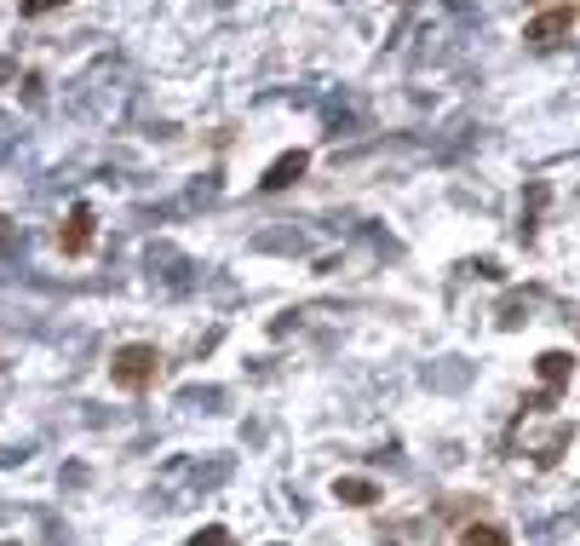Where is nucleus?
<instances>
[{"mask_svg": "<svg viewBox=\"0 0 580 546\" xmlns=\"http://www.w3.org/2000/svg\"><path fill=\"white\" fill-rule=\"evenodd\" d=\"M156 375H161V352H156V345H144V339L121 345V352L110 357V386L115 391H149Z\"/></svg>", "mask_w": 580, "mask_h": 546, "instance_id": "nucleus-1", "label": "nucleus"}, {"mask_svg": "<svg viewBox=\"0 0 580 546\" xmlns=\"http://www.w3.org/2000/svg\"><path fill=\"white\" fill-rule=\"evenodd\" d=\"M92 242H98V213H92V202H75V208L64 213L58 254H64V259H87V254H92Z\"/></svg>", "mask_w": 580, "mask_h": 546, "instance_id": "nucleus-2", "label": "nucleus"}, {"mask_svg": "<svg viewBox=\"0 0 580 546\" xmlns=\"http://www.w3.org/2000/svg\"><path fill=\"white\" fill-rule=\"evenodd\" d=\"M575 30V7H551V12H535L523 23V41L535 46V53H551V46H564Z\"/></svg>", "mask_w": 580, "mask_h": 546, "instance_id": "nucleus-3", "label": "nucleus"}, {"mask_svg": "<svg viewBox=\"0 0 580 546\" xmlns=\"http://www.w3.org/2000/svg\"><path fill=\"white\" fill-rule=\"evenodd\" d=\"M305 167H311V156L305 151H288V156H276L270 161V172H265V179H259V190H288V185H299V179H305Z\"/></svg>", "mask_w": 580, "mask_h": 546, "instance_id": "nucleus-4", "label": "nucleus"}, {"mask_svg": "<svg viewBox=\"0 0 580 546\" xmlns=\"http://www.w3.org/2000/svg\"><path fill=\"white\" fill-rule=\"evenodd\" d=\"M535 375H540V391L558 397V391L575 380V357H569V352H540V357H535Z\"/></svg>", "mask_w": 580, "mask_h": 546, "instance_id": "nucleus-5", "label": "nucleus"}, {"mask_svg": "<svg viewBox=\"0 0 580 546\" xmlns=\"http://www.w3.org/2000/svg\"><path fill=\"white\" fill-rule=\"evenodd\" d=\"M569 443H575V432H569V426H551L546 437L528 443V455H535V466H558V455L569 449Z\"/></svg>", "mask_w": 580, "mask_h": 546, "instance_id": "nucleus-6", "label": "nucleus"}, {"mask_svg": "<svg viewBox=\"0 0 580 546\" xmlns=\"http://www.w3.org/2000/svg\"><path fill=\"white\" fill-rule=\"evenodd\" d=\"M334 501H345V506H373V501H380V489H373L368 478H339V483H334Z\"/></svg>", "mask_w": 580, "mask_h": 546, "instance_id": "nucleus-7", "label": "nucleus"}, {"mask_svg": "<svg viewBox=\"0 0 580 546\" xmlns=\"http://www.w3.org/2000/svg\"><path fill=\"white\" fill-rule=\"evenodd\" d=\"M460 546H512V535L500 524H466L460 530Z\"/></svg>", "mask_w": 580, "mask_h": 546, "instance_id": "nucleus-8", "label": "nucleus"}, {"mask_svg": "<svg viewBox=\"0 0 580 546\" xmlns=\"http://www.w3.org/2000/svg\"><path fill=\"white\" fill-rule=\"evenodd\" d=\"M190 546H236V535L224 530V524H208V530H196V535H190Z\"/></svg>", "mask_w": 580, "mask_h": 546, "instance_id": "nucleus-9", "label": "nucleus"}, {"mask_svg": "<svg viewBox=\"0 0 580 546\" xmlns=\"http://www.w3.org/2000/svg\"><path fill=\"white\" fill-rule=\"evenodd\" d=\"M58 7H69V0H18V18H46Z\"/></svg>", "mask_w": 580, "mask_h": 546, "instance_id": "nucleus-10", "label": "nucleus"}, {"mask_svg": "<svg viewBox=\"0 0 580 546\" xmlns=\"http://www.w3.org/2000/svg\"><path fill=\"white\" fill-rule=\"evenodd\" d=\"M528 7H546V0H528ZM564 7H575V0H564Z\"/></svg>", "mask_w": 580, "mask_h": 546, "instance_id": "nucleus-11", "label": "nucleus"}, {"mask_svg": "<svg viewBox=\"0 0 580 546\" xmlns=\"http://www.w3.org/2000/svg\"><path fill=\"white\" fill-rule=\"evenodd\" d=\"M0 242H7V219H0Z\"/></svg>", "mask_w": 580, "mask_h": 546, "instance_id": "nucleus-12", "label": "nucleus"}]
</instances>
